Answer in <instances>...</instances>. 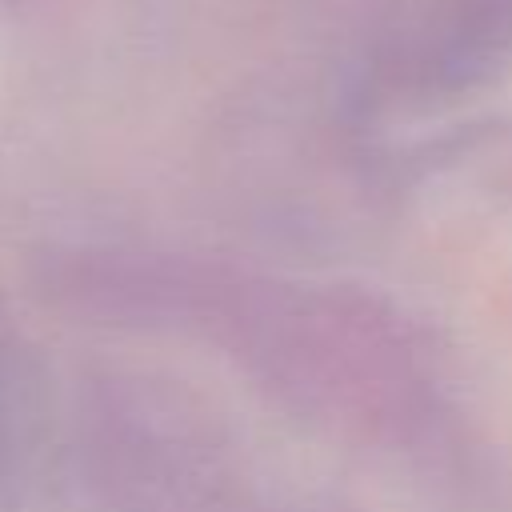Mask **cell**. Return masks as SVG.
Listing matches in <instances>:
<instances>
[{
	"label": "cell",
	"instance_id": "obj_1",
	"mask_svg": "<svg viewBox=\"0 0 512 512\" xmlns=\"http://www.w3.org/2000/svg\"><path fill=\"white\" fill-rule=\"evenodd\" d=\"M60 288L116 316L204 328L240 348L284 400L344 428H400L424 404V356L388 308L352 292L248 284L200 264L148 256H76Z\"/></svg>",
	"mask_w": 512,
	"mask_h": 512
}]
</instances>
